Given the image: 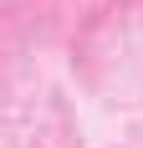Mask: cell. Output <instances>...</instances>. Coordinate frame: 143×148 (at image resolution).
<instances>
[]
</instances>
